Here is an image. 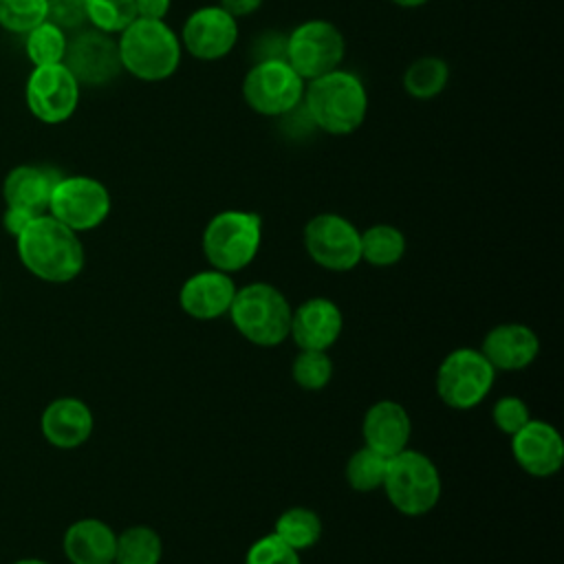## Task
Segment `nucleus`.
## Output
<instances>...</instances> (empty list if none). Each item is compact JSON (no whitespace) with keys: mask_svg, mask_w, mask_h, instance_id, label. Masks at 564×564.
Here are the masks:
<instances>
[{"mask_svg":"<svg viewBox=\"0 0 564 564\" xmlns=\"http://www.w3.org/2000/svg\"><path fill=\"white\" fill-rule=\"evenodd\" d=\"M291 311L286 297L273 284L251 282L236 289L229 317L247 341L273 348L289 337Z\"/></svg>","mask_w":564,"mask_h":564,"instance_id":"4","label":"nucleus"},{"mask_svg":"<svg viewBox=\"0 0 564 564\" xmlns=\"http://www.w3.org/2000/svg\"><path fill=\"white\" fill-rule=\"evenodd\" d=\"M234 295L236 284L231 275L218 269H207L189 275L183 282L178 291V304L189 317L209 322L229 313Z\"/></svg>","mask_w":564,"mask_h":564,"instance_id":"17","label":"nucleus"},{"mask_svg":"<svg viewBox=\"0 0 564 564\" xmlns=\"http://www.w3.org/2000/svg\"><path fill=\"white\" fill-rule=\"evenodd\" d=\"M491 419H494V425L507 434V436H513L529 419H531V410L529 405L520 399V397H513V394H507V397H500L494 408H491Z\"/></svg>","mask_w":564,"mask_h":564,"instance_id":"33","label":"nucleus"},{"mask_svg":"<svg viewBox=\"0 0 564 564\" xmlns=\"http://www.w3.org/2000/svg\"><path fill=\"white\" fill-rule=\"evenodd\" d=\"M46 20L62 31L79 29L86 22V0H46Z\"/></svg>","mask_w":564,"mask_h":564,"instance_id":"34","label":"nucleus"},{"mask_svg":"<svg viewBox=\"0 0 564 564\" xmlns=\"http://www.w3.org/2000/svg\"><path fill=\"white\" fill-rule=\"evenodd\" d=\"M273 535L280 538L293 551H306L315 546L322 538V520L308 507H291L282 511L275 520Z\"/></svg>","mask_w":564,"mask_h":564,"instance_id":"24","label":"nucleus"},{"mask_svg":"<svg viewBox=\"0 0 564 564\" xmlns=\"http://www.w3.org/2000/svg\"><path fill=\"white\" fill-rule=\"evenodd\" d=\"M79 104V84L64 64L33 66L26 79V106L44 123L70 119Z\"/></svg>","mask_w":564,"mask_h":564,"instance_id":"12","label":"nucleus"},{"mask_svg":"<svg viewBox=\"0 0 564 564\" xmlns=\"http://www.w3.org/2000/svg\"><path fill=\"white\" fill-rule=\"evenodd\" d=\"M388 460L390 458H386L379 452L364 445L346 463V482H348V487L355 489V491H364V494L381 489L383 478H386V469H388Z\"/></svg>","mask_w":564,"mask_h":564,"instance_id":"28","label":"nucleus"},{"mask_svg":"<svg viewBox=\"0 0 564 564\" xmlns=\"http://www.w3.org/2000/svg\"><path fill=\"white\" fill-rule=\"evenodd\" d=\"M62 174L46 165H18L2 183L7 207H22L33 214H46L48 198Z\"/></svg>","mask_w":564,"mask_h":564,"instance_id":"21","label":"nucleus"},{"mask_svg":"<svg viewBox=\"0 0 564 564\" xmlns=\"http://www.w3.org/2000/svg\"><path fill=\"white\" fill-rule=\"evenodd\" d=\"M511 454L529 476L549 478L564 465V441L551 423L529 419L511 436Z\"/></svg>","mask_w":564,"mask_h":564,"instance_id":"15","label":"nucleus"},{"mask_svg":"<svg viewBox=\"0 0 564 564\" xmlns=\"http://www.w3.org/2000/svg\"><path fill=\"white\" fill-rule=\"evenodd\" d=\"M86 20L101 33H121L137 20L134 0H86Z\"/></svg>","mask_w":564,"mask_h":564,"instance_id":"29","label":"nucleus"},{"mask_svg":"<svg viewBox=\"0 0 564 564\" xmlns=\"http://www.w3.org/2000/svg\"><path fill=\"white\" fill-rule=\"evenodd\" d=\"M161 555L163 542L152 527L134 524L117 535L115 564H159Z\"/></svg>","mask_w":564,"mask_h":564,"instance_id":"25","label":"nucleus"},{"mask_svg":"<svg viewBox=\"0 0 564 564\" xmlns=\"http://www.w3.org/2000/svg\"><path fill=\"white\" fill-rule=\"evenodd\" d=\"M262 2L264 0H220L218 7H223L234 18H245V15L253 13V11H258Z\"/></svg>","mask_w":564,"mask_h":564,"instance_id":"38","label":"nucleus"},{"mask_svg":"<svg viewBox=\"0 0 564 564\" xmlns=\"http://www.w3.org/2000/svg\"><path fill=\"white\" fill-rule=\"evenodd\" d=\"M46 20V0H0V26L26 35Z\"/></svg>","mask_w":564,"mask_h":564,"instance_id":"31","label":"nucleus"},{"mask_svg":"<svg viewBox=\"0 0 564 564\" xmlns=\"http://www.w3.org/2000/svg\"><path fill=\"white\" fill-rule=\"evenodd\" d=\"M293 381L304 390H322L333 379V361L328 350H300L291 366Z\"/></svg>","mask_w":564,"mask_h":564,"instance_id":"30","label":"nucleus"},{"mask_svg":"<svg viewBox=\"0 0 564 564\" xmlns=\"http://www.w3.org/2000/svg\"><path fill=\"white\" fill-rule=\"evenodd\" d=\"M302 101L311 123L335 137L355 132L368 115L366 86L355 73L341 68L311 79Z\"/></svg>","mask_w":564,"mask_h":564,"instance_id":"2","label":"nucleus"},{"mask_svg":"<svg viewBox=\"0 0 564 564\" xmlns=\"http://www.w3.org/2000/svg\"><path fill=\"white\" fill-rule=\"evenodd\" d=\"M62 64L70 70L77 84L88 86H104L123 70L117 40L97 29L82 31L68 40Z\"/></svg>","mask_w":564,"mask_h":564,"instance_id":"13","label":"nucleus"},{"mask_svg":"<svg viewBox=\"0 0 564 564\" xmlns=\"http://www.w3.org/2000/svg\"><path fill=\"white\" fill-rule=\"evenodd\" d=\"M46 212L77 234L90 231L108 218L110 192L93 176H62L51 192Z\"/></svg>","mask_w":564,"mask_h":564,"instance_id":"10","label":"nucleus"},{"mask_svg":"<svg viewBox=\"0 0 564 564\" xmlns=\"http://www.w3.org/2000/svg\"><path fill=\"white\" fill-rule=\"evenodd\" d=\"M242 97L262 117H284L302 104L304 79L286 59H262L247 70Z\"/></svg>","mask_w":564,"mask_h":564,"instance_id":"8","label":"nucleus"},{"mask_svg":"<svg viewBox=\"0 0 564 564\" xmlns=\"http://www.w3.org/2000/svg\"><path fill=\"white\" fill-rule=\"evenodd\" d=\"M181 46L203 62H216L238 42V22L223 7H200L187 15L181 29Z\"/></svg>","mask_w":564,"mask_h":564,"instance_id":"14","label":"nucleus"},{"mask_svg":"<svg viewBox=\"0 0 564 564\" xmlns=\"http://www.w3.org/2000/svg\"><path fill=\"white\" fill-rule=\"evenodd\" d=\"M70 564H115L117 533L97 518L75 520L62 540Z\"/></svg>","mask_w":564,"mask_h":564,"instance_id":"22","label":"nucleus"},{"mask_svg":"<svg viewBox=\"0 0 564 564\" xmlns=\"http://www.w3.org/2000/svg\"><path fill=\"white\" fill-rule=\"evenodd\" d=\"M15 247L24 269L44 282H70L84 269L86 256L77 231L48 212L35 216L15 236Z\"/></svg>","mask_w":564,"mask_h":564,"instance_id":"1","label":"nucleus"},{"mask_svg":"<svg viewBox=\"0 0 564 564\" xmlns=\"http://www.w3.org/2000/svg\"><path fill=\"white\" fill-rule=\"evenodd\" d=\"M361 260L372 267H392L405 256V236L394 225H372L359 231Z\"/></svg>","mask_w":564,"mask_h":564,"instance_id":"23","label":"nucleus"},{"mask_svg":"<svg viewBox=\"0 0 564 564\" xmlns=\"http://www.w3.org/2000/svg\"><path fill=\"white\" fill-rule=\"evenodd\" d=\"M304 247L311 260L328 271H350L361 262L359 229L333 212L317 214L306 223Z\"/></svg>","mask_w":564,"mask_h":564,"instance_id":"11","label":"nucleus"},{"mask_svg":"<svg viewBox=\"0 0 564 564\" xmlns=\"http://www.w3.org/2000/svg\"><path fill=\"white\" fill-rule=\"evenodd\" d=\"M95 427L90 408L77 397H59L51 401L40 419L44 438L59 449H75L84 445Z\"/></svg>","mask_w":564,"mask_h":564,"instance_id":"19","label":"nucleus"},{"mask_svg":"<svg viewBox=\"0 0 564 564\" xmlns=\"http://www.w3.org/2000/svg\"><path fill=\"white\" fill-rule=\"evenodd\" d=\"M245 564H302L297 551L286 546L273 533L258 538L245 557Z\"/></svg>","mask_w":564,"mask_h":564,"instance_id":"32","label":"nucleus"},{"mask_svg":"<svg viewBox=\"0 0 564 564\" xmlns=\"http://www.w3.org/2000/svg\"><path fill=\"white\" fill-rule=\"evenodd\" d=\"M66 33L48 20L26 33V55L33 66L62 64L66 55Z\"/></svg>","mask_w":564,"mask_h":564,"instance_id":"27","label":"nucleus"},{"mask_svg":"<svg viewBox=\"0 0 564 564\" xmlns=\"http://www.w3.org/2000/svg\"><path fill=\"white\" fill-rule=\"evenodd\" d=\"M284 51H286V37H280L275 33H267L258 40L256 53H258V62L262 59H284Z\"/></svg>","mask_w":564,"mask_h":564,"instance_id":"35","label":"nucleus"},{"mask_svg":"<svg viewBox=\"0 0 564 564\" xmlns=\"http://www.w3.org/2000/svg\"><path fill=\"white\" fill-rule=\"evenodd\" d=\"M344 51V35L333 22L306 20L286 35L284 59L304 82H311L339 68Z\"/></svg>","mask_w":564,"mask_h":564,"instance_id":"9","label":"nucleus"},{"mask_svg":"<svg viewBox=\"0 0 564 564\" xmlns=\"http://www.w3.org/2000/svg\"><path fill=\"white\" fill-rule=\"evenodd\" d=\"M119 59L123 70L141 82H163L181 64V40L163 20L137 18L119 33Z\"/></svg>","mask_w":564,"mask_h":564,"instance_id":"3","label":"nucleus"},{"mask_svg":"<svg viewBox=\"0 0 564 564\" xmlns=\"http://www.w3.org/2000/svg\"><path fill=\"white\" fill-rule=\"evenodd\" d=\"M344 315L328 297H311L291 311L289 335L300 350H328L341 335Z\"/></svg>","mask_w":564,"mask_h":564,"instance_id":"16","label":"nucleus"},{"mask_svg":"<svg viewBox=\"0 0 564 564\" xmlns=\"http://www.w3.org/2000/svg\"><path fill=\"white\" fill-rule=\"evenodd\" d=\"M13 564H48V562L37 560V557H24V560H18V562H13Z\"/></svg>","mask_w":564,"mask_h":564,"instance_id":"40","label":"nucleus"},{"mask_svg":"<svg viewBox=\"0 0 564 564\" xmlns=\"http://www.w3.org/2000/svg\"><path fill=\"white\" fill-rule=\"evenodd\" d=\"M480 352L494 370H522L535 361L540 339L527 324H498L485 335Z\"/></svg>","mask_w":564,"mask_h":564,"instance_id":"20","label":"nucleus"},{"mask_svg":"<svg viewBox=\"0 0 564 564\" xmlns=\"http://www.w3.org/2000/svg\"><path fill=\"white\" fill-rule=\"evenodd\" d=\"M170 4H172V0H134L137 18L163 20L170 11Z\"/></svg>","mask_w":564,"mask_h":564,"instance_id":"37","label":"nucleus"},{"mask_svg":"<svg viewBox=\"0 0 564 564\" xmlns=\"http://www.w3.org/2000/svg\"><path fill=\"white\" fill-rule=\"evenodd\" d=\"M412 434V421L408 410L397 401L372 403L361 421L364 445L379 452L386 458L397 456L408 447Z\"/></svg>","mask_w":564,"mask_h":564,"instance_id":"18","label":"nucleus"},{"mask_svg":"<svg viewBox=\"0 0 564 564\" xmlns=\"http://www.w3.org/2000/svg\"><path fill=\"white\" fill-rule=\"evenodd\" d=\"M496 381L494 366L476 348L452 350L436 370V394L454 410H471L485 401Z\"/></svg>","mask_w":564,"mask_h":564,"instance_id":"7","label":"nucleus"},{"mask_svg":"<svg viewBox=\"0 0 564 564\" xmlns=\"http://www.w3.org/2000/svg\"><path fill=\"white\" fill-rule=\"evenodd\" d=\"M449 79V66L445 59L425 55L414 59L403 73V88L414 99H432L441 95Z\"/></svg>","mask_w":564,"mask_h":564,"instance_id":"26","label":"nucleus"},{"mask_svg":"<svg viewBox=\"0 0 564 564\" xmlns=\"http://www.w3.org/2000/svg\"><path fill=\"white\" fill-rule=\"evenodd\" d=\"M262 242V218L253 212L225 209L203 231V253L212 269L234 273L253 262Z\"/></svg>","mask_w":564,"mask_h":564,"instance_id":"5","label":"nucleus"},{"mask_svg":"<svg viewBox=\"0 0 564 564\" xmlns=\"http://www.w3.org/2000/svg\"><path fill=\"white\" fill-rule=\"evenodd\" d=\"M394 2L397 7H403V9H416V7H423L427 0H390Z\"/></svg>","mask_w":564,"mask_h":564,"instance_id":"39","label":"nucleus"},{"mask_svg":"<svg viewBox=\"0 0 564 564\" xmlns=\"http://www.w3.org/2000/svg\"><path fill=\"white\" fill-rule=\"evenodd\" d=\"M381 489L390 505L403 516H423L441 500L438 467L416 449H403L388 460Z\"/></svg>","mask_w":564,"mask_h":564,"instance_id":"6","label":"nucleus"},{"mask_svg":"<svg viewBox=\"0 0 564 564\" xmlns=\"http://www.w3.org/2000/svg\"><path fill=\"white\" fill-rule=\"evenodd\" d=\"M35 216H40V214H33L22 207H7L4 216H2V225L11 236H18Z\"/></svg>","mask_w":564,"mask_h":564,"instance_id":"36","label":"nucleus"}]
</instances>
